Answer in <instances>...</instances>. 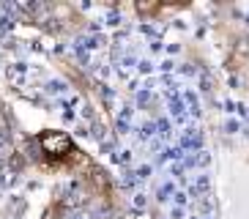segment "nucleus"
<instances>
[{"label": "nucleus", "instance_id": "f03ea898", "mask_svg": "<svg viewBox=\"0 0 249 219\" xmlns=\"http://www.w3.org/2000/svg\"><path fill=\"white\" fill-rule=\"evenodd\" d=\"M161 3H134V11L137 14H142V17H151V14H156V11H161Z\"/></svg>", "mask_w": 249, "mask_h": 219}, {"label": "nucleus", "instance_id": "f257e3e1", "mask_svg": "<svg viewBox=\"0 0 249 219\" xmlns=\"http://www.w3.org/2000/svg\"><path fill=\"white\" fill-rule=\"evenodd\" d=\"M38 148L41 153L47 156V162L52 164H60V162H69L74 153V140L69 137L66 131H58V129H47L38 134Z\"/></svg>", "mask_w": 249, "mask_h": 219}, {"label": "nucleus", "instance_id": "7ed1b4c3", "mask_svg": "<svg viewBox=\"0 0 249 219\" xmlns=\"http://www.w3.org/2000/svg\"><path fill=\"white\" fill-rule=\"evenodd\" d=\"M47 219H58V208H52V211H47Z\"/></svg>", "mask_w": 249, "mask_h": 219}]
</instances>
